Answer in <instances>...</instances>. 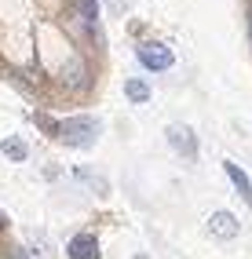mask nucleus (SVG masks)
I'll return each instance as SVG.
<instances>
[{"mask_svg": "<svg viewBox=\"0 0 252 259\" xmlns=\"http://www.w3.org/2000/svg\"><path fill=\"white\" fill-rule=\"evenodd\" d=\"M0 150H4L8 161H26V157H29V146L19 139V135H8V139L0 143Z\"/></svg>", "mask_w": 252, "mask_h": 259, "instance_id": "nucleus-9", "label": "nucleus"}, {"mask_svg": "<svg viewBox=\"0 0 252 259\" xmlns=\"http://www.w3.org/2000/svg\"><path fill=\"white\" fill-rule=\"evenodd\" d=\"M208 230H212L216 237H234V234L241 230V223H238V215H234V212L220 208V212H212V219H208Z\"/></svg>", "mask_w": 252, "mask_h": 259, "instance_id": "nucleus-5", "label": "nucleus"}, {"mask_svg": "<svg viewBox=\"0 0 252 259\" xmlns=\"http://www.w3.org/2000/svg\"><path fill=\"white\" fill-rule=\"evenodd\" d=\"M124 99H128V102H136V106L150 102V84H146V80H139V77L124 80Z\"/></svg>", "mask_w": 252, "mask_h": 259, "instance_id": "nucleus-8", "label": "nucleus"}, {"mask_svg": "<svg viewBox=\"0 0 252 259\" xmlns=\"http://www.w3.org/2000/svg\"><path fill=\"white\" fill-rule=\"evenodd\" d=\"M66 255H70V259H103L95 234H73L70 245H66Z\"/></svg>", "mask_w": 252, "mask_h": 259, "instance_id": "nucleus-4", "label": "nucleus"}, {"mask_svg": "<svg viewBox=\"0 0 252 259\" xmlns=\"http://www.w3.org/2000/svg\"><path fill=\"white\" fill-rule=\"evenodd\" d=\"M77 11H80V22L88 26L92 37L103 40V29H99V4H95V0H77Z\"/></svg>", "mask_w": 252, "mask_h": 259, "instance_id": "nucleus-6", "label": "nucleus"}, {"mask_svg": "<svg viewBox=\"0 0 252 259\" xmlns=\"http://www.w3.org/2000/svg\"><path fill=\"white\" fill-rule=\"evenodd\" d=\"M55 139L66 146H92L99 139V117H70V120H55Z\"/></svg>", "mask_w": 252, "mask_h": 259, "instance_id": "nucleus-1", "label": "nucleus"}, {"mask_svg": "<svg viewBox=\"0 0 252 259\" xmlns=\"http://www.w3.org/2000/svg\"><path fill=\"white\" fill-rule=\"evenodd\" d=\"M136 59L146 66L150 73H164V70H172V62H176V55H172V48H168V44H139L136 48Z\"/></svg>", "mask_w": 252, "mask_h": 259, "instance_id": "nucleus-2", "label": "nucleus"}, {"mask_svg": "<svg viewBox=\"0 0 252 259\" xmlns=\"http://www.w3.org/2000/svg\"><path fill=\"white\" fill-rule=\"evenodd\" d=\"M164 132H168V146H172V150H179L187 161L197 157V135H194L187 124H168Z\"/></svg>", "mask_w": 252, "mask_h": 259, "instance_id": "nucleus-3", "label": "nucleus"}, {"mask_svg": "<svg viewBox=\"0 0 252 259\" xmlns=\"http://www.w3.org/2000/svg\"><path fill=\"white\" fill-rule=\"evenodd\" d=\"M223 168H227V179L234 183V190H238V194L252 204V183H248V176H245V171H241L238 164H234V161H223Z\"/></svg>", "mask_w": 252, "mask_h": 259, "instance_id": "nucleus-7", "label": "nucleus"}, {"mask_svg": "<svg viewBox=\"0 0 252 259\" xmlns=\"http://www.w3.org/2000/svg\"><path fill=\"white\" fill-rule=\"evenodd\" d=\"M248 33H252V11H248Z\"/></svg>", "mask_w": 252, "mask_h": 259, "instance_id": "nucleus-10", "label": "nucleus"}, {"mask_svg": "<svg viewBox=\"0 0 252 259\" xmlns=\"http://www.w3.org/2000/svg\"><path fill=\"white\" fill-rule=\"evenodd\" d=\"M0 227H4V215H0Z\"/></svg>", "mask_w": 252, "mask_h": 259, "instance_id": "nucleus-11", "label": "nucleus"}, {"mask_svg": "<svg viewBox=\"0 0 252 259\" xmlns=\"http://www.w3.org/2000/svg\"><path fill=\"white\" fill-rule=\"evenodd\" d=\"M136 259H146V255H136Z\"/></svg>", "mask_w": 252, "mask_h": 259, "instance_id": "nucleus-12", "label": "nucleus"}]
</instances>
